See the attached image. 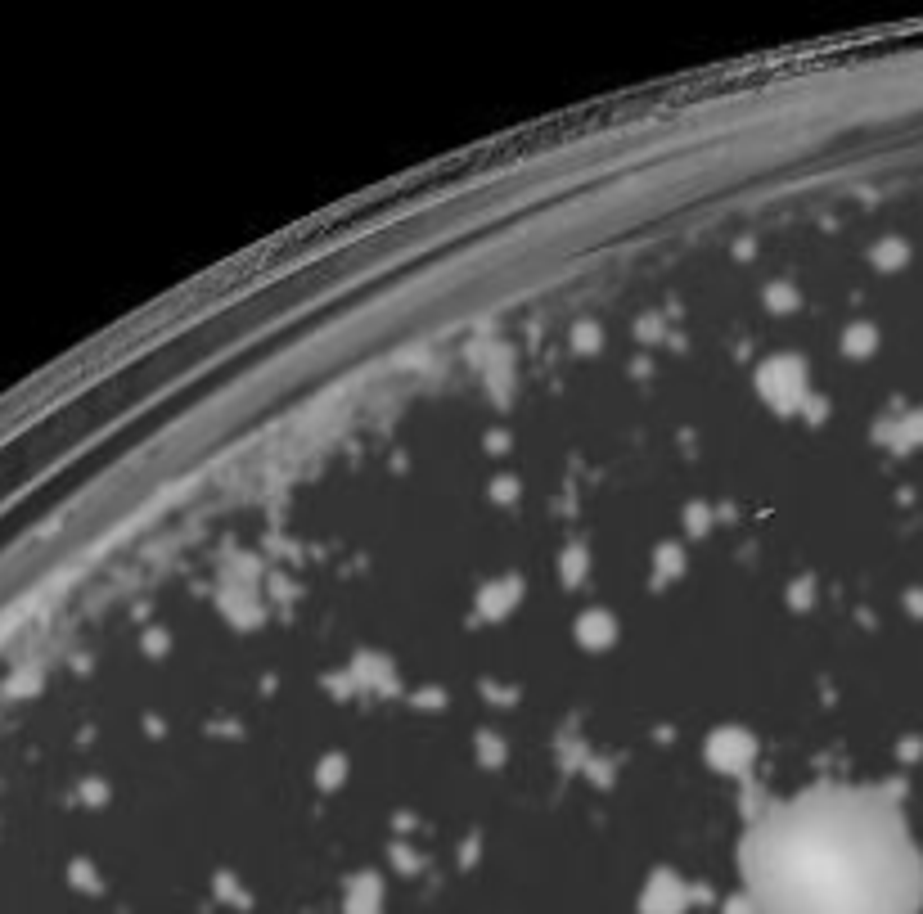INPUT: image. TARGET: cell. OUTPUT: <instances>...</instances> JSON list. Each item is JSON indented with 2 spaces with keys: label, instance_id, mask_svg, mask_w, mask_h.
Returning <instances> with one entry per match:
<instances>
[{
  "label": "cell",
  "instance_id": "obj_1",
  "mask_svg": "<svg viewBox=\"0 0 923 914\" xmlns=\"http://www.w3.org/2000/svg\"><path fill=\"white\" fill-rule=\"evenodd\" d=\"M739 874L757 914H923V847L887 784L820 779L766 802Z\"/></svg>",
  "mask_w": 923,
  "mask_h": 914
}]
</instances>
